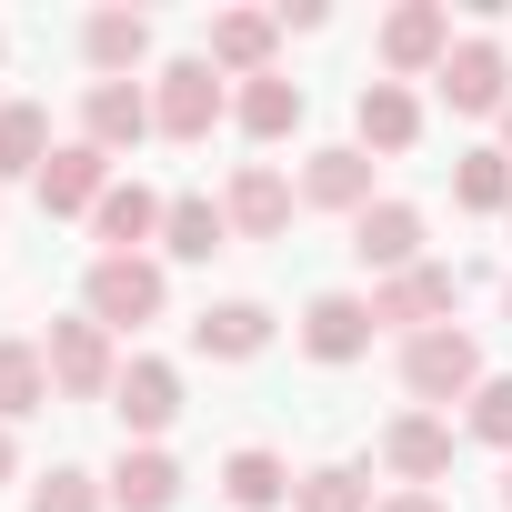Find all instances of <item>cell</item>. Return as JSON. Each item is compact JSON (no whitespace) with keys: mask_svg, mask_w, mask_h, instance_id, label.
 Wrapping results in <instances>:
<instances>
[{"mask_svg":"<svg viewBox=\"0 0 512 512\" xmlns=\"http://www.w3.org/2000/svg\"><path fill=\"white\" fill-rule=\"evenodd\" d=\"M402 382H412L422 402H452V392H482V352H472V332H452V322L412 332V342H402Z\"/></svg>","mask_w":512,"mask_h":512,"instance_id":"6da1fadb","label":"cell"},{"mask_svg":"<svg viewBox=\"0 0 512 512\" xmlns=\"http://www.w3.org/2000/svg\"><path fill=\"white\" fill-rule=\"evenodd\" d=\"M211 121H221V81H211V61H171V71H161V101H151V131H171V141H211Z\"/></svg>","mask_w":512,"mask_h":512,"instance_id":"7a4b0ae2","label":"cell"},{"mask_svg":"<svg viewBox=\"0 0 512 512\" xmlns=\"http://www.w3.org/2000/svg\"><path fill=\"white\" fill-rule=\"evenodd\" d=\"M151 312H161V272L141 262V251L91 262V322H151Z\"/></svg>","mask_w":512,"mask_h":512,"instance_id":"3957f363","label":"cell"},{"mask_svg":"<svg viewBox=\"0 0 512 512\" xmlns=\"http://www.w3.org/2000/svg\"><path fill=\"white\" fill-rule=\"evenodd\" d=\"M442 101H452V111H502V101H512V61H502L492 41H452V61H442Z\"/></svg>","mask_w":512,"mask_h":512,"instance_id":"277c9868","label":"cell"},{"mask_svg":"<svg viewBox=\"0 0 512 512\" xmlns=\"http://www.w3.org/2000/svg\"><path fill=\"white\" fill-rule=\"evenodd\" d=\"M452 302H462V282H452L442 262H412V272H392V282L372 292V332H382V322L412 332V322H432V312H452Z\"/></svg>","mask_w":512,"mask_h":512,"instance_id":"5b68a950","label":"cell"},{"mask_svg":"<svg viewBox=\"0 0 512 512\" xmlns=\"http://www.w3.org/2000/svg\"><path fill=\"white\" fill-rule=\"evenodd\" d=\"M51 382H61L71 402H101V392H111V342H101V322H51Z\"/></svg>","mask_w":512,"mask_h":512,"instance_id":"8992f818","label":"cell"},{"mask_svg":"<svg viewBox=\"0 0 512 512\" xmlns=\"http://www.w3.org/2000/svg\"><path fill=\"white\" fill-rule=\"evenodd\" d=\"M231 231H251V241H272V231H292V181L272 171V161H241L231 171Z\"/></svg>","mask_w":512,"mask_h":512,"instance_id":"52a82bcc","label":"cell"},{"mask_svg":"<svg viewBox=\"0 0 512 512\" xmlns=\"http://www.w3.org/2000/svg\"><path fill=\"white\" fill-rule=\"evenodd\" d=\"M352 251H362L372 272H412V262H422V211H412V201H372V211L352 221Z\"/></svg>","mask_w":512,"mask_h":512,"instance_id":"ba28073f","label":"cell"},{"mask_svg":"<svg viewBox=\"0 0 512 512\" xmlns=\"http://www.w3.org/2000/svg\"><path fill=\"white\" fill-rule=\"evenodd\" d=\"M382 61H392V71H442V61H452V11H432V0L392 11V21H382Z\"/></svg>","mask_w":512,"mask_h":512,"instance_id":"9c48e42d","label":"cell"},{"mask_svg":"<svg viewBox=\"0 0 512 512\" xmlns=\"http://www.w3.org/2000/svg\"><path fill=\"white\" fill-rule=\"evenodd\" d=\"M41 201H51V211H101V201H111V151H91V141L51 151V161H41Z\"/></svg>","mask_w":512,"mask_h":512,"instance_id":"30bf717a","label":"cell"},{"mask_svg":"<svg viewBox=\"0 0 512 512\" xmlns=\"http://www.w3.org/2000/svg\"><path fill=\"white\" fill-rule=\"evenodd\" d=\"M302 352H312V362H352V352H372V302L322 292V302L302 312Z\"/></svg>","mask_w":512,"mask_h":512,"instance_id":"8fae6325","label":"cell"},{"mask_svg":"<svg viewBox=\"0 0 512 512\" xmlns=\"http://www.w3.org/2000/svg\"><path fill=\"white\" fill-rule=\"evenodd\" d=\"M111 412H121V432H161V422L181 412V372H171V362H131V372L111 382Z\"/></svg>","mask_w":512,"mask_h":512,"instance_id":"7c38bea8","label":"cell"},{"mask_svg":"<svg viewBox=\"0 0 512 512\" xmlns=\"http://www.w3.org/2000/svg\"><path fill=\"white\" fill-rule=\"evenodd\" d=\"M81 131H91V151H131V141L151 131V101H141L131 81H91V101H81Z\"/></svg>","mask_w":512,"mask_h":512,"instance_id":"4fadbf2b","label":"cell"},{"mask_svg":"<svg viewBox=\"0 0 512 512\" xmlns=\"http://www.w3.org/2000/svg\"><path fill=\"white\" fill-rule=\"evenodd\" d=\"M191 342H201L211 362H251V352L272 342V312H262V302H221V312L191 322Z\"/></svg>","mask_w":512,"mask_h":512,"instance_id":"5bb4252c","label":"cell"},{"mask_svg":"<svg viewBox=\"0 0 512 512\" xmlns=\"http://www.w3.org/2000/svg\"><path fill=\"white\" fill-rule=\"evenodd\" d=\"M382 462H392L402 482H432V472H452V432L422 422V412H402V422L382 432Z\"/></svg>","mask_w":512,"mask_h":512,"instance_id":"9a60e30c","label":"cell"},{"mask_svg":"<svg viewBox=\"0 0 512 512\" xmlns=\"http://www.w3.org/2000/svg\"><path fill=\"white\" fill-rule=\"evenodd\" d=\"M111 502H121V512H171V502H181L171 452H121V462H111Z\"/></svg>","mask_w":512,"mask_h":512,"instance_id":"2e32d148","label":"cell"},{"mask_svg":"<svg viewBox=\"0 0 512 512\" xmlns=\"http://www.w3.org/2000/svg\"><path fill=\"white\" fill-rule=\"evenodd\" d=\"M302 191H312L322 211H372V161H362V151H312Z\"/></svg>","mask_w":512,"mask_h":512,"instance_id":"e0dca14e","label":"cell"},{"mask_svg":"<svg viewBox=\"0 0 512 512\" xmlns=\"http://www.w3.org/2000/svg\"><path fill=\"white\" fill-rule=\"evenodd\" d=\"M352 121H362V141H372V151H412V131H422V111H412V91H402V81H372Z\"/></svg>","mask_w":512,"mask_h":512,"instance_id":"ac0fdd59","label":"cell"},{"mask_svg":"<svg viewBox=\"0 0 512 512\" xmlns=\"http://www.w3.org/2000/svg\"><path fill=\"white\" fill-rule=\"evenodd\" d=\"M221 492H231L241 512H272V502L292 492V472H282V452H262V442H251V452H231V462H221Z\"/></svg>","mask_w":512,"mask_h":512,"instance_id":"d6986e66","label":"cell"},{"mask_svg":"<svg viewBox=\"0 0 512 512\" xmlns=\"http://www.w3.org/2000/svg\"><path fill=\"white\" fill-rule=\"evenodd\" d=\"M161 241L181 251V262H211V251L231 241V211H221V201H191V191H181V201H171V221H161Z\"/></svg>","mask_w":512,"mask_h":512,"instance_id":"ffe728a7","label":"cell"},{"mask_svg":"<svg viewBox=\"0 0 512 512\" xmlns=\"http://www.w3.org/2000/svg\"><path fill=\"white\" fill-rule=\"evenodd\" d=\"M91 221H101V241H121V251H131V241H151V231L171 221V201H161V191H141V181H121Z\"/></svg>","mask_w":512,"mask_h":512,"instance_id":"44dd1931","label":"cell"},{"mask_svg":"<svg viewBox=\"0 0 512 512\" xmlns=\"http://www.w3.org/2000/svg\"><path fill=\"white\" fill-rule=\"evenodd\" d=\"M51 402V362L31 352V342H0V422H21V412H41Z\"/></svg>","mask_w":512,"mask_h":512,"instance_id":"7402d4cb","label":"cell"},{"mask_svg":"<svg viewBox=\"0 0 512 512\" xmlns=\"http://www.w3.org/2000/svg\"><path fill=\"white\" fill-rule=\"evenodd\" d=\"M211 61H221V71H241V81H262V61H272V21H262V11L211 21Z\"/></svg>","mask_w":512,"mask_h":512,"instance_id":"603a6c76","label":"cell"},{"mask_svg":"<svg viewBox=\"0 0 512 512\" xmlns=\"http://www.w3.org/2000/svg\"><path fill=\"white\" fill-rule=\"evenodd\" d=\"M292 121H302V81H282V71H262V81L241 91V131H251V141H282Z\"/></svg>","mask_w":512,"mask_h":512,"instance_id":"cb8c5ba5","label":"cell"},{"mask_svg":"<svg viewBox=\"0 0 512 512\" xmlns=\"http://www.w3.org/2000/svg\"><path fill=\"white\" fill-rule=\"evenodd\" d=\"M81 41H91V71H111V81H121V71L151 51V21H141V11H101Z\"/></svg>","mask_w":512,"mask_h":512,"instance_id":"d4e9b609","label":"cell"},{"mask_svg":"<svg viewBox=\"0 0 512 512\" xmlns=\"http://www.w3.org/2000/svg\"><path fill=\"white\" fill-rule=\"evenodd\" d=\"M41 151H51V121H41V101H11V111H0V181L41 171Z\"/></svg>","mask_w":512,"mask_h":512,"instance_id":"484cf974","label":"cell"},{"mask_svg":"<svg viewBox=\"0 0 512 512\" xmlns=\"http://www.w3.org/2000/svg\"><path fill=\"white\" fill-rule=\"evenodd\" d=\"M452 191H462V211H512V161L502 151H462Z\"/></svg>","mask_w":512,"mask_h":512,"instance_id":"4316f807","label":"cell"},{"mask_svg":"<svg viewBox=\"0 0 512 512\" xmlns=\"http://www.w3.org/2000/svg\"><path fill=\"white\" fill-rule=\"evenodd\" d=\"M302 512H372V502H362V472H342V462L302 472Z\"/></svg>","mask_w":512,"mask_h":512,"instance_id":"83f0119b","label":"cell"},{"mask_svg":"<svg viewBox=\"0 0 512 512\" xmlns=\"http://www.w3.org/2000/svg\"><path fill=\"white\" fill-rule=\"evenodd\" d=\"M31 512H101V492H91V472H51L31 492Z\"/></svg>","mask_w":512,"mask_h":512,"instance_id":"f1b7e54d","label":"cell"},{"mask_svg":"<svg viewBox=\"0 0 512 512\" xmlns=\"http://www.w3.org/2000/svg\"><path fill=\"white\" fill-rule=\"evenodd\" d=\"M472 432L482 442H512V382H482L472 392Z\"/></svg>","mask_w":512,"mask_h":512,"instance_id":"f546056e","label":"cell"},{"mask_svg":"<svg viewBox=\"0 0 512 512\" xmlns=\"http://www.w3.org/2000/svg\"><path fill=\"white\" fill-rule=\"evenodd\" d=\"M382 512H442V502H432V492H402V502H382Z\"/></svg>","mask_w":512,"mask_h":512,"instance_id":"4dcf8cb0","label":"cell"},{"mask_svg":"<svg viewBox=\"0 0 512 512\" xmlns=\"http://www.w3.org/2000/svg\"><path fill=\"white\" fill-rule=\"evenodd\" d=\"M11 462H21V452H11V432H0V482H11Z\"/></svg>","mask_w":512,"mask_h":512,"instance_id":"1f68e13d","label":"cell"},{"mask_svg":"<svg viewBox=\"0 0 512 512\" xmlns=\"http://www.w3.org/2000/svg\"><path fill=\"white\" fill-rule=\"evenodd\" d=\"M502 141H512V101H502Z\"/></svg>","mask_w":512,"mask_h":512,"instance_id":"d6a6232c","label":"cell"},{"mask_svg":"<svg viewBox=\"0 0 512 512\" xmlns=\"http://www.w3.org/2000/svg\"><path fill=\"white\" fill-rule=\"evenodd\" d=\"M502 502H512V472H502Z\"/></svg>","mask_w":512,"mask_h":512,"instance_id":"836d02e7","label":"cell"}]
</instances>
